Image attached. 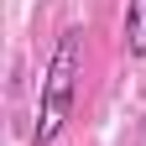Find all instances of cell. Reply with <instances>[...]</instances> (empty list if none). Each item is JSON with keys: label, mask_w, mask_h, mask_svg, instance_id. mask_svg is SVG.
<instances>
[{"label": "cell", "mask_w": 146, "mask_h": 146, "mask_svg": "<svg viewBox=\"0 0 146 146\" xmlns=\"http://www.w3.org/2000/svg\"><path fill=\"white\" fill-rule=\"evenodd\" d=\"M78 78H84V31L68 26L58 36L42 73V94H36V125H31V146H52L63 136V125L73 115V99H78Z\"/></svg>", "instance_id": "obj_1"}, {"label": "cell", "mask_w": 146, "mask_h": 146, "mask_svg": "<svg viewBox=\"0 0 146 146\" xmlns=\"http://www.w3.org/2000/svg\"><path fill=\"white\" fill-rule=\"evenodd\" d=\"M125 52L146 58V0H125Z\"/></svg>", "instance_id": "obj_2"}]
</instances>
